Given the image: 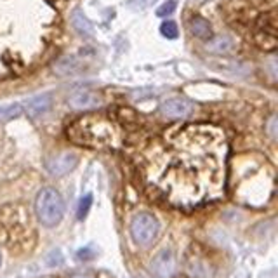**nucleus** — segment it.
Instances as JSON below:
<instances>
[{
  "mask_svg": "<svg viewBox=\"0 0 278 278\" xmlns=\"http://www.w3.org/2000/svg\"><path fill=\"white\" fill-rule=\"evenodd\" d=\"M77 165V157L73 153H61L53 160L47 162V170L54 176H65L70 170H73Z\"/></svg>",
  "mask_w": 278,
  "mask_h": 278,
  "instance_id": "nucleus-7",
  "label": "nucleus"
},
{
  "mask_svg": "<svg viewBox=\"0 0 278 278\" xmlns=\"http://www.w3.org/2000/svg\"><path fill=\"white\" fill-rule=\"evenodd\" d=\"M160 32L162 35L167 37V38H176L178 37V27L174 21H164L160 27Z\"/></svg>",
  "mask_w": 278,
  "mask_h": 278,
  "instance_id": "nucleus-16",
  "label": "nucleus"
},
{
  "mask_svg": "<svg viewBox=\"0 0 278 278\" xmlns=\"http://www.w3.org/2000/svg\"><path fill=\"white\" fill-rule=\"evenodd\" d=\"M23 113V106L19 103H12V105L0 106V122H9L18 118Z\"/></svg>",
  "mask_w": 278,
  "mask_h": 278,
  "instance_id": "nucleus-13",
  "label": "nucleus"
},
{
  "mask_svg": "<svg viewBox=\"0 0 278 278\" xmlns=\"http://www.w3.org/2000/svg\"><path fill=\"white\" fill-rule=\"evenodd\" d=\"M162 113L169 118H186L193 113V105L185 97H172L162 105Z\"/></svg>",
  "mask_w": 278,
  "mask_h": 278,
  "instance_id": "nucleus-5",
  "label": "nucleus"
},
{
  "mask_svg": "<svg viewBox=\"0 0 278 278\" xmlns=\"http://www.w3.org/2000/svg\"><path fill=\"white\" fill-rule=\"evenodd\" d=\"M71 278H92L91 275H73Z\"/></svg>",
  "mask_w": 278,
  "mask_h": 278,
  "instance_id": "nucleus-19",
  "label": "nucleus"
},
{
  "mask_svg": "<svg viewBox=\"0 0 278 278\" xmlns=\"http://www.w3.org/2000/svg\"><path fill=\"white\" fill-rule=\"evenodd\" d=\"M91 204H92V196L91 195H85L82 200H80V205H79V219H84L87 216L89 209H91Z\"/></svg>",
  "mask_w": 278,
  "mask_h": 278,
  "instance_id": "nucleus-17",
  "label": "nucleus"
},
{
  "mask_svg": "<svg viewBox=\"0 0 278 278\" xmlns=\"http://www.w3.org/2000/svg\"><path fill=\"white\" fill-rule=\"evenodd\" d=\"M50 106H53V96H50L49 92H44L32 97V99H28L24 110H27V113L32 118H38L44 113H47V111L50 110Z\"/></svg>",
  "mask_w": 278,
  "mask_h": 278,
  "instance_id": "nucleus-9",
  "label": "nucleus"
},
{
  "mask_svg": "<svg viewBox=\"0 0 278 278\" xmlns=\"http://www.w3.org/2000/svg\"><path fill=\"white\" fill-rule=\"evenodd\" d=\"M73 24L80 33H84V35H92L91 24H89V21L85 19L84 14H80V12H75L73 14Z\"/></svg>",
  "mask_w": 278,
  "mask_h": 278,
  "instance_id": "nucleus-15",
  "label": "nucleus"
},
{
  "mask_svg": "<svg viewBox=\"0 0 278 278\" xmlns=\"http://www.w3.org/2000/svg\"><path fill=\"white\" fill-rule=\"evenodd\" d=\"M115 136L117 132L113 129V123L92 117L82 118L68 129V138L85 146H110V144L113 146Z\"/></svg>",
  "mask_w": 278,
  "mask_h": 278,
  "instance_id": "nucleus-2",
  "label": "nucleus"
},
{
  "mask_svg": "<svg viewBox=\"0 0 278 278\" xmlns=\"http://www.w3.org/2000/svg\"><path fill=\"white\" fill-rule=\"evenodd\" d=\"M165 169L149 174L155 190L178 207H196L224 191V134L212 125H190L169 139Z\"/></svg>",
  "mask_w": 278,
  "mask_h": 278,
  "instance_id": "nucleus-1",
  "label": "nucleus"
},
{
  "mask_svg": "<svg viewBox=\"0 0 278 278\" xmlns=\"http://www.w3.org/2000/svg\"><path fill=\"white\" fill-rule=\"evenodd\" d=\"M35 212H37L38 221L44 226H56L63 219L65 202H63L61 195L56 190H53V188H44V190L37 195Z\"/></svg>",
  "mask_w": 278,
  "mask_h": 278,
  "instance_id": "nucleus-3",
  "label": "nucleus"
},
{
  "mask_svg": "<svg viewBox=\"0 0 278 278\" xmlns=\"http://www.w3.org/2000/svg\"><path fill=\"white\" fill-rule=\"evenodd\" d=\"M68 103H70L71 108L87 111V110H96L101 105V97L92 91H77L70 96Z\"/></svg>",
  "mask_w": 278,
  "mask_h": 278,
  "instance_id": "nucleus-6",
  "label": "nucleus"
},
{
  "mask_svg": "<svg viewBox=\"0 0 278 278\" xmlns=\"http://www.w3.org/2000/svg\"><path fill=\"white\" fill-rule=\"evenodd\" d=\"M176 0H167L165 4H162L160 7H158V11H157V14L158 16H169V14H172L174 9H176Z\"/></svg>",
  "mask_w": 278,
  "mask_h": 278,
  "instance_id": "nucleus-18",
  "label": "nucleus"
},
{
  "mask_svg": "<svg viewBox=\"0 0 278 278\" xmlns=\"http://www.w3.org/2000/svg\"><path fill=\"white\" fill-rule=\"evenodd\" d=\"M80 70H82V63H80L77 58H73V56H66V58L59 59V61L56 63V66H54L56 73L63 75V77L75 75V73H79Z\"/></svg>",
  "mask_w": 278,
  "mask_h": 278,
  "instance_id": "nucleus-10",
  "label": "nucleus"
},
{
  "mask_svg": "<svg viewBox=\"0 0 278 278\" xmlns=\"http://www.w3.org/2000/svg\"><path fill=\"white\" fill-rule=\"evenodd\" d=\"M233 47V42L230 40L228 37H219L216 40H212L211 44L207 45V49H211L212 53H228Z\"/></svg>",
  "mask_w": 278,
  "mask_h": 278,
  "instance_id": "nucleus-14",
  "label": "nucleus"
},
{
  "mask_svg": "<svg viewBox=\"0 0 278 278\" xmlns=\"http://www.w3.org/2000/svg\"><path fill=\"white\" fill-rule=\"evenodd\" d=\"M174 268H176V261H174L172 252H169V250L160 252L151 263V269L155 271V275L160 276V278L172 276Z\"/></svg>",
  "mask_w": 278,
  "mask_h": 278,
  "instance_id": "nucleus-8",
  "label": "nucleus"
},
{
  "mask_svg": "<svg viewBox=\"0 0 278 278\" xmlns=\"http://www.w3.org/2000/svg\"><path fill=\"white\" fill-rule=\"evenodd\" d=\"M158 230H160V224H158L157 217L149 212H139L131 222L132 240L143 247L155 242V238L158 237Z\"/></svg>",
  "mask_w": 278,
  "mask_h": 278,
  "instance_id": "nucleus-4",
  "label": "nucleus"
},
{
  "mask_svg": "<svg viewBox=\"0 0 278 278\" xmlns=\"http://www.w3.org/2000/svg\"><path fill=\"white\" fill-rule=\"evenodd\" d=\"M188 273L193 278H211V268L202 259L188 261Z\"/></svg>",
  "mask_w": 278,
  "mask_h": 278,
  "instance_id": "nucleus-12",
  "label": "nucleus"
},
{
  "mask_svg": "<svg viewBox=\"0 0 278 278\" xmlns=\"http://www.w3.org/2000/svg\"><path fill=\"white\" fill-rule=\"evenodd\" d=\"M190 30L195 37L202 38V40H209V38L212 37V28L211 24H209V21L200 18V16H195V18L190 21Z\"/></svg>",
  "mask_w": 278,
  "mask_h": 278,
  "instance_id": "nucleus-11",
  "label": "nucleus"
}]
</instances>
